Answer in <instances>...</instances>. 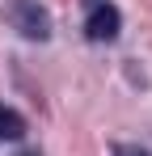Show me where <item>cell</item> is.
<instances>
[{"label":"cell","instance_id":"1","mask_svg":"<svg viewBox=\"0 0 152 156\" xmlns=\"http://www.w3.org/2000/svg\"><path fill=\"white\" fill-rule=\"evenodd\" d=\"M9 17H13V26L21 30L25 38H47L51 34V17H47V9L38 4V0H13L9 4Z\"/></svg>","mask_w":152,"mask_h":156},{"label":"cell","instance_id":"2","mask_svg":"<svg viewBox=\"0 0 152 156\" xmlns=\"http://www.w3.org/2000/svg\"><path fill=\"white\" fill-rule=\"evenodd\" d=\"M118 30H123L118 9H114L110 0H97V4L89 9V17H85V34H89L93 42H114V38H118Z\"/></svg>","mask_w":152,"mask_h":156},{"label":"cell","instance_id":"3","mask_svg":"<svg viewBox=\"0 0 152 156\" xmlns=\"http://www.w3.org/2000/svg\"><path fill=\"white\" fill-rule=\"evenodd\" d=\"M25 135V118L13 110V105L0 101V139H21Z\"/></svg>","mask_w":152,"mask_h":156},{"label":"cell","instance_id":"4","mask_svg":"<svg viewBox=\"0 0 152 156\" xmlns=\"http://www.w3.org/2000/svg\"><path fill=\"white\" fill-rule=\"evenodd\" d=\"M114 156H148V152L135 148V144H114Z\"/></svg>","mask_w":152,"mask_h":156}]
</instances>
